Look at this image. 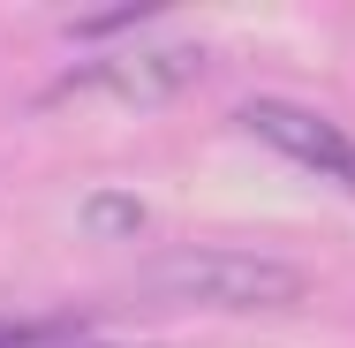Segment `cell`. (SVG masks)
Segmentation results:
<instances>
[{
  "instance_id": "6da1fadb",
  "label": "cell",
  "mask_w": 355,
  "mask_h": 348,
  "mask_svg": "<svg viewBox=\"0 0 355 348\" xmlns=\"http://www.w3.org/2000/svg\"><path fill=\"white\" fill-rule=\"evenodd\" d=\"M151 288L174 303H205V310H280L302 295V273L280 258H250V250H212V242H182L166 258H151Z\"/></svg>"
},
{
  "instance_id": "7a4b0ae2",
  "label": "cell",
  "mask_w": 355,
  "mask_h": 348,
  "mask_svg": "<svg viewBox=\"0 0 355 348\" xmlns=\"http://www.w3.org/2000/svg\"><path fill=\"white\" fill-rule=\"evenodd\" d=\"M205 76V53L197 46H182V38H151V46H129V53H106V61H91V69H76L53 83V106L76 99V91H106V99H129V106H159V99H182L189 83Z\"/></svg>"
},
{
  "instance_id": "3957f363",
  "label": "cell",
  "mask_w": 355,
  "mask_h": 348,
  "mask_svg": "<svg viewBox=\"0 0 355 348\" xmlns=\"http://www.w3.org/2000/svg\"><path fill=\"white\" fill-rule=\"evenodd\" d=\"M242 129L265 137L280 159L310 167V174H333V182H355V137L340 122L310 114V106H287V99H250L242 106Z\"/></svg>"
},
{
  "instance_id": "277c9868",
  "label": "cell",
  "mask_w": 355,
  "mask_h": 348,
  "mask_svg": "<svg viewBox=\"0 0 355 348\" xmlns=\"http://www.w3.org/2000/svg\"><path fill=\"white\" fill-rule=\"evenodd\" d=\"M83 227H114V235H129V227H137V197H91V205H83Z\"/></svg>"
},
{
  "instance_id": "5b68a950",
  "label": "cell",
  "mask_w": 355,
  "mask_h": 348,
  "mask_svg": "<svg viewBox=\"0 0 355 348\" xmlns=\"http://www.w3.org/2000/svg\"><path fill=\"white\" fill-rule=\"evenodd\" d=\"M23 348H114V341H76L69 326H46L38 341H23Z\"/></svg>"
}]
</instances>
